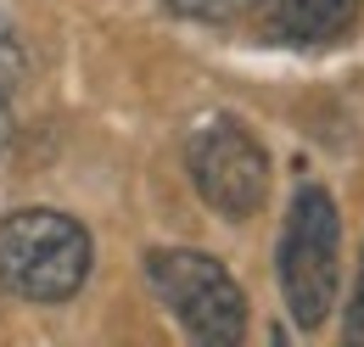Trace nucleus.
I'll list each match as a JSON object with an SVG mask.
<instances>
[{"label":"nucleus","instance_id":"f03ea898","mask_svg":"<svg viewBox=\"0 0 364 347\" xmlns=\"http://www.w3.org/2000/svg\"><path fill=\"white\" fill-rule=\"evenodd\" d=\"M280 297L291 308V319L303 331H319L336 308V286H342V213L336 196L325 185H297L291 208H286V230H280Z\"/></svg>","mask_w":364,"mask_h":347},{"label":"nucleus","instance_id":"20e7f679","mask_svg":"<svg viewBox=\"0 0 364 347\" xmlns=\"http://www.w3.org/2000/svg\"><path fill=\"white\" fill-rule=\"evenodd\" d=\"M185 174L219 218H252L269 196V151L241 118H208L185 140Z\"/></svg>","mask_w":364,"mask_h":347},{"label":"nucleus","instance_id":"f257e3e1","mask_svg":"<svg viewBox=\"0 0 364 347\" xmlns=\"http://www.w3.org/2000/svg\"><path fill=\"white\" fill-rule=\"evenodd\" d=\"M95 263L90 230L62 208H17L0 218V286L23 303H68Z\"/></svg>","mask_w":364,"mask_h":347},{"label":"nucleus","instance_id":"0eeeda50","mask_svg":"<svg viewBox=\"0 0 364 347\" xmlns=\"http://www.w3.org/2000/svg\"><path fill=\"white\" fill-rule=\"evenodd\" d=\"M180 17H191V23H235L241 11H252L258 0H168Z\"/></svg>","mask_w":364,"mask_h":347},{"label":"nucleus","instance_id":"7ed1b4c3","mask_svg":"<svg viewBox=\"0 0 364 347\" xmlns=\"http://www.w3.org/2000/svg\"><path fill=\"white\" fill-rule=\"evenodd\" d=\"M146 286L180 319L191 342L235 347L247 336V292L235 286V274L219 258L191 252V247H157V252H146Z\"/></svg>","mask_w":364,"mask_h":347},{"label":"nucleus","instance_id":"423d86ee","mask_svg":"<svg viewBox=\"0 0 364 347\" xmlns=\"http://www.w3.org/2000/svg\"><path fill=\"white\" fill-rule=\"evenodd\" d=\"M23 40L0 23V151L11 146V134H17V90H23Z\"/></svg>","mask_w":364,"mask_h":347},{"label":"nucleus","instance_id":"39448f33","mask_svg":"<svg viewBox=\"0 0 364 347\" xmlns=\"http://www.w3.org/2000/svg\"><path fill=\"white\" fill-rule=\"evenodd\" d=\"M359 23V0H269V40L280 45H331Z\"/></svg>","mask_w":364,"mask_h":347},{"label":"nucleus","instance_id":"6e6552de","mask_svg":"<svg viewBox=\"0 0 364 347\" xmlns=\"http://www.w3.org/2000/svg\"><path fill=\"white\" fill-rule=\"evenodd\" d=\"M348 342H364V258H359V280H353V303H348Z\"/></svg>","mask_w":364,"mask_h":347}]
</instances>
